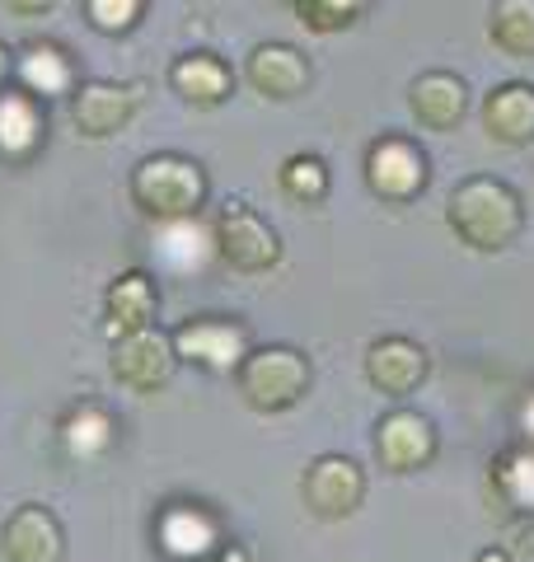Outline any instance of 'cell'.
I'll list each match as a JSON object with an SVG mask.
<instances>
[{
    "label": "cell",
    "instance_id": "13",
    "mask_svg": "<svg viewBox=\"0 0 534 562\" xmlns=\"http://www.w3.org/2000/svg\"><path fill=\"white\" fill-rule=\"evenodd\" d=\"M426 371H432V357L413 338H399L394 333V338H376L366 347V380L385 398H408L426 380Z\"/></svg>",
    "mask_w": 534,
    "mask_h": 562
},
{
    "label": "cell",
    "instance_id": "18",
    "mask_svg": "<svg viewBox=\"0 0 534 562\" xmlns=\"http://www.w3.org/2000/svg\"><path fill=\"white\" fill-rule=\"evenodd\" d=\"M483 132L497 146H530L534 140V85L507 80L483 99Z\"/></svg>",
    "mask_w": 534,
    "mask_h": 562
},
{
    "label": "cell",
    "instance_id": "26",
    "mask_svg": "<svg viewBox=\"0 0 534 562\" xmlns=\"http://www.w3.org/2000/svg\"><path fill=\"white\" fill-rule=\"evenodd\" d=\"M366 5L370 0H291V10L310 33H343L361 20Z\"/></svg>",
    "mask_w": 534,
    "mask_h": 562
},
{
    "label": "cell",
    "instance_id": "5",
    "mask_svg": "<svg viewBox=\"0 0 534 562\" xmlns=\"http://www.w3.org/2000/svg\"><path fill=\"white\" fill-rule=\"evenodd\" d=\"M174 351L178 361L198 366L207 375H235V366L248 351V333L235 319H221V314H198V319H183L174 333Z\"/></svg>",
    "mask_w": 534,
    "mask_h": 562
},
{
    "label": "cell",
    "instance_id": "25",
    "mask_svg": "<svg viewBox=\"0 0 534 562\" xmlns=\"http://www.w3.org/2000/svg\"><path fill=\"white\" fill-rule=\"evenodd\" d=\"M277 183H281V192H287L291 202L314 206V202L329 198L333 179H329V165L319 160V155H291V160L277 169Z\"/></svg>",
    "mask_w": 534,
    "mask_h": 562
},
{
    "label": "cell",
    "instance_id": "20",
    "mask_svg": "<svg viewBox=\"0 0 534 562\" xmlns=\"http://www.w3.org/2000/svg\"><path fill=\"white\" fill-rule=\"evenodd\" d=\"M14 80H20V90L47 103V99H62L76 90V66H70V57L57 43L33 38L29 47H20V57H14Z\"/></svg>",
    "mask_w": 534,
    "mask_h": 562
},
{
    "label": "cell",
    "instance_id": "4",
    "mask_svg": "<svg viewBox=\"0 0 534 562\" xmlns=\"http://www.w3.org/2000/svg\"><path fill=\"white\" fill-rule=\"evenodd\" d=\"M211 235H216V258H225L235 272L258 277L267 268H277L281 258V239L248 202H225L211 221Z\"/></svg>",
    "mask_w": 534,
    "mask_h": 562
},
{
    "label": "cell",
    "instance_id": "12",
    "mask_svg": "<svg viewBox=\"0 0 534 562\" xmlns=\"http://www.w3.org/2000/svg\"><path fill=\"white\" fill-rule=\"evenodd\" d=\"M0 553H5V562H62L66 558L62 520L38 502L14 506L5 525H0Z\"/></svg>",
    "mask_w": 534,
    "mask_h": 562
},
{
    "label": "cell",
    "instance_id": "6",
    "mask_svg": "<svg viewBox=\"0 0 534 562\" xmlns=\"http://www.w3.org/2000/svg\"><path fill=\"white\" fill-rule=\"evenodd\" d=\"M178 371L174 338L159 324L136 328L127 338H113V380L132 394H155L165 390Z\"/></svg>",
    "mask_w": 534,
    "mask_h": 562
},
{
    "label": "cell",
    "instance_id": "10",
    "mask_svg": "<svg viewBox=\"0 0 534 562\" xmlns=\"http://www.w3.org/2000/svg\"><path fill=\"white\" fill-rule=\"evenodd\" d=\"M141 109V85H118V80H85L70 90V122L89 140H103L122 132Z\"/></svg>",
    "mask_w": 534,
    "mask_h": 562
},
{
    "label": "cell",
    "instance_id": "7",
    "mask_svg": "<svg viewBox=\"0 0 534 562\" xmlns=\"http://www.w3.org/2000/svg\"><path fill=\"white\" fill-rule=\"evenodd\" d=\"M300 497H305L310 516L319 520H343L366 502V473L347 454H319L300 479Z\"/></svg>",
    "mask_w": 534,
    "mask_h": 562
},
{
    "label": "cell",
    "instance_id": "16",
    "mask_svg": "<svg viewBox=\"0 0 534 562\" xmlns=\"http://www.w3.org/2000/svg\"><path fill=\"white\" fill-rule=\"evenodd\" d=\"M151 249L165 272H202L207 262L216 258V235H211V225H202L198 216L155 221Z\"/></svg>",
    "mask_w": 534,
    "mask_h": 562
},
{
    "label": "cell",
    "instance_id": "21",
    "mask_svg": "<svg viewBox=\"0 0 534 562\" xmlns=\"http://www.w3.org/2000/svg\"><path fill=\"white\" fill-rule=\"evenodd\" d=\"M47 136L43 99L29 90H0V155L5 160H29Z\"/></svg>",
    "mask_w": 534,
    "mask_h": 562
},
{
    "label": "cell",
    "instance_id": "31",
    "mask_svg": "<svg viewBox=\"0 0 534 562\" xmlns=\"http://www.w3.org/2000/svg\"><path fill=\"white\" fill-rule=\"evenodd\" d=\"M14 76V57H10V47L0 43V90H5V80Z\"/></svg>",
    "mask_w": 534,
    "mask_h": 562
},
{
    "label": "cell",
    "instance_id": "28",
    "mask_svg": "<svg viewBox=\"0 0 534 562\" xmlns=\"http://www.w3.org/2000/svg\"><path fill=\"white\" fill-rule=\"evenodd\" d=\"M52 5H57V0H5V10H14V14H29V20H33V14H47Z\"/></svg>",
    "mask_w": 534,
    "mask_h": 562
},
{
    "label": "cell",
    "instance_id": "32",
    "mask_svg": "<svg viewBox=\"0 0 534 562\" xmlns=\"http://www.w3.org/2000/svg\"><path fill=\"white\" fill-rule=\"evenodd\" d=\"M474 562H511V553H507V549H497V543H492V549H483Z\"/></svg>",
    "mask_w": 534,
    "mask_h": 562
},
{
    "label": "cell",
    "instance_id": "9",
    "mask_svg": "<svg viewBox=\"0 0 534 562\" xmlns=\"http://www.w3.org/2000/svg\"><path fill=\"white\" fill-rule=\"evenodd\" d=\"M436 427L426 413L394 408L376 422V460L389 473H418L436 460Z\"/></svg>",
    "mask_w": 534,
    "mask_h": 562
},
{
    "label": "cell",
    "instance_id": "19",
    "mask_svg": "<svg viewBox=\"0 0 534 562\" xmlns=\"http://www.w3.org/2000/svg\"><path fill=\"white\" fill-rule=\"evenodd\" d=\"M169 85L178 99H188L192 109H216L235 94V70H230L221 57H211V52H188V57H178L169 66Z\"/></svg>",
    "mask_w": 534,
    "mask_h": 562
},
{
    "label": "cell",
    "instance_id": "1",
    "mask_svg": "<svg viewBox=\"0 0 534 562\" xmlns=\"http://www.w3.org/2000/svg\"><path fill=\"white\" fill-rule=\"evenodd\" d=\"M445 225L474 254H502L525 231V198L502 179H465L445 202Z\"/></svg>",
    "mask_w": 534,
    "mask_h": 562
},
{
    "label": "cell",
    "instance_id": "23",
    "mask_svg": "<svg viewBox=\"0 0 534 562\" xmlns=\"http://www.w3.org/2000/svg\"><path fill=\"white\" fill-rule=\"evenodd\" d=\"M488 38L497 52H507L515 61L534 57V0H492Z\"/></svg>",
    "mask_w": 534,
    "mask_h": 562
},
{
    "label": "cell",
    "instance_id": "24",
    "mask_svg": "<svg viewBox=\"0 0 534 562\" xmlns=\"http://www.w3.org/2000/svg\"><path fill=\"white\" fill-rule=\"evenodd\" d=\"M488 483H492L497 497L511 506V512H534V446L507 450L502 460L492 464Z\"/></svg>",
    "mask_w": 534,
    "mask_h": 562
},
{
    "label": "cell",
    "instance_id": "3",
    "mask_svg": "<svg viewBox=\"0 0 534 562\" xmlns=\"http://www.w3.org/2000/svg\"><path fill=\"white\" fill-rule=\"evenodd\" d=\"M132 202L151 221L198 216L207 202V169L188 155H151L132 169Z\"/></svg>",
    "mask_w": 534,
    "mask_h": 562
},
{
    "label": "cell",
    "instance_id": "27",
    "mask_svg": "<svg viewBox=\"0 0 534 562\" xmlns=\"http://www.w3.org/2000/svg\"><path fill=\"white\" fill-rule=\"evenodd\" d=\"M85 14H89V24H94L99 33L118 38V33H132L141 24L146 0H85Z\"/></svg>",
    "mask_w": 534,
    "mask_h": 562
},
{
    "label": "cell",
    "instance_id": "30",
    "mask_svg": "<svg viewBox=\"0 0 534 562\" xmlns=\"http://www.w3.org/2000/svg\"><path fill=\"white\" fill-rule=\"evenodd\" d=\"M521 431H525V446H534V394L521 403Z\"/></svg>",
    "mask_w": 534,
    "mask_h": 562
},
{
    "label": "cell",
    "instance_id": "14",
    "mask_svg": "<svg viewBox=\"0 0 534 562\" xmlns=\"http://www.w3.org/2000/svg\"><path fill=\"white\" fill-rule=\"evenodd\" d=\"M159 314V286L151 272H122L109 281V291H103V333L109 338H127L136 328H151Z\"/></svg>",
    "mask_w": 534,
    "mask_h": 562
},
{
    "label": "cell",
    "instance_id": "22",
    "mask_svg": "<svg viewBox=\"0 0 534 562\" xmlns=\"http://www.w3.org/2000/svg\"><path fill=\"white\" fill-rule=\"evenodd\" d=\"M118 441V422L99 408V403H80L76 413H66L62 422V446L70 460H99Z\"/></svg>",
    "mask_w": 534,
    "mask_h": 562
},
{
    "label": "cell",
    "instance_id": "15",
    "mask_svg": "<svg viewBox=\"0 0 534 562\" xmlns=\"http://www.w3.org/2000/svg\"><path fill=\"white\" fill-rule=\"evenodd\" d=\"M244 80L254 85L263 99H296L310 90V61H305V52H296L291 43H258L248 52Z\"/></svg>",
    "mask_w": 534,
    "mask_h": 562
},
{
    "label": "cell",
    "instance_id": "29",
    "mask_svg": "<svg viewBox=\"0 0 534 562\" xmlns=\"http://www.w3.org/2000/svg\"><path fill=\"white\" fill-rule=\"evenodd\" d=\"M216 562H254V558H248L244 543H221V549H216Z\"/></svg>",
    "mask_w": 534,
    "mask_h": 562
},
{
    "label": "cell",
    "instance_id": "2",
    "mask_svg": "<svg viewBox=\"0 0 534 562\" xmlns=\"http://www.w3.org/2000/svg\"><path fill=\"white\" fill-rule=\"evenodd\" d=\"M310 357L287 342L248 347L244 361L235 366V390L254 413H287L310 394Z\"/></svg>",
    "mask_w": 534,
    "mask_h": 562
},
{
    "label": "cell",
    "instance_id": "8",
    "mask_svg": "<svg viewBox=\"0 0 534 562\" xmlns=\"http://www.w3.org/2000/svg\"><path fill=\"white\" fill-rule=\"evenodd\" d=\"M426 155L403 136H380L366 150V188L380 202H413L426 188Z\"/></svg>",
    "mask_w": 534,
    "mask_h": 562
},
{
    "label": "cell",
    "instance_id": "17",
    "mask_svg": "<svg viewBox=\"0 0 534 562\" xmlns=\"http://www.w3.org/2000/svg\"><path fill=\"white\" fill-rule=\"evenodd\" d=\"M408 109L426 132H450L469 113V85L450 76V70H426L408 90Z\"/></svg>",
    "mask_w": 534,
    "mask_h": 562
},
{
    "label": "cell",
    "instance_id": "11",
    "mask_svg": "<svg viewBox=\"0 0 534 562\" xmlns=\"http://www.w3.org/2000/svg\"><path fill=\"white\" fill-rule=\"evenodd\" d=\"M155 543L174 562H207L221 549V525L198 502H169L155 516Z\"/></svg>",
    "mask_w": 534,
    "mask_h": 562
}]
</instances>
